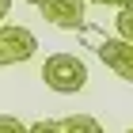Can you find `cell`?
<instances>
[{"label":"cell","instance_id":"1","mask_svg":"<svg viewBox=\"0 0 133 133\" xmlns=\"http://www.w3.org/2000/svg\"><path fill=\"white\" fill-rule=\"evenodd\" d=\"M42 80H46V88L57 95H76L84 91V84H88V65L76 57V53H53V57H46V65H42Z\"/></svg>","mask_w":133,"mask_h":133},{"label":"cell","instance_id":"2","mask_svg":"<svg viewBox=\"0 0 133 133\" xmlns=\"http://www.w3.org/2000/svg\"><path fill=\"white\" fill-rule=\"evenodd\" d=\"M34 50H38V38H34L27 27H19V23H0V69H4V65L31 61Z\"/></svg>","mask_w":133,"mask_h":133},{"label":"cell","instance_id":"3","mask_svg":"<svg viewBox=\"0 0 133 133\" xmlns=\"http://www.w3.org/2000/svg\"><path fill=\"white\" fill-rule=\"evenodd\" d=\"M42 19L61 27V31H84L88 27V0H42L38 4Z\"/></svg>","mask_w":133,"mask_h":133},{"label":"cell","instance_id":"4","mask_svg":"<svg viewBox=\"0 0 133 133\" xmlns=\"http://www.w3.org/2000/svg\"><path fill=\"white\" fill-rule=\"evenodd\" d=\"M95 53H99V61L110 72H118L125 84H133V42H125V38H103L99 46H95Z\"/></svg>","mask_w":133,"mask_h":133},{"label":"cell","instance_id":"5","mask_svg":"<svg viewBox=\"0 0 133 133\" xmlns=\"http://www.w3.org/2000/svg\"><path fill=\"white\" fill-rule=\"evenodd\" d=\"M61 122H65V133H103V125L91 114H65Z\"/></svg>","mask_w":133,"mask_h":133},{"label":"cell","instance_id":"6","mask_svg":"<svg viewBox=\"0 0 133 133\" xmlns=\"http://www.w3.org/2000/svg\"><path fill=\"white\" fill-rule=\"evenodd\" d=\"M114 31H118V38L133 42V4H129V8H118V19H114Z\"/></svg>","mask_w":133,"mask_h":133},{"label":"cell","instance_id":"7","mask_svg":"<svg viewBox=\"0 0 133 133\" xmlns=\"http://www.w3.org/2000/svg\"><path fill=\"white\" fill-rule=\"evenodd\" d=\"M0 133H31V125H23L15 114H0Z\"/></svg>","mask_w":133,"mask_h":133},{"label":"cell","instance_id":"8","mask_svg":"<svg viewBox=\"0 0 133 133\" xmlns=\"http://www.w3.org/2000/svg\"><path fill=\"white\" fill-rule=\"evenodd\" d=\"M31 133H65V122L61 118H42V122L31 125Z\"/></svg>","mask_w":133,"mask_h":133},{"label":"cell","instance_id":"9","mask_svg":"<svg viewBox=\"0 0 133 133\" xmlns=\"http://www.w3.org/2000/svg\"><path fill=\"white\" fill-rule=\"evenodd\" d=\"M88 4H103V8H129L133 0H88Z\"/></svg>","mask_w":133,"mask_h":133},{"label":"cell","instance_id":"10","mask_svg":"<svg viewBox=\"0 0 133 133\" xmlns=\"http://www.w3.org/2000/svg\"><path fill=\"white\" fill-rule=\"evenodd\" d=\"M8 8H11V0H0V19L8 15Z\"/></svg>","mask_w":133,"mask_h":133},{"label":"cell","instance_id":"11","mask_svg":"<svg viewBox=\"0 0 133 133\" xmlns=\"http://www.w3.org/2000/svg\"><path fill=\"white\" fill-rule=\"evenodd\" d=\"M27 4H34V8H38V4H42V0H27Z\"/></svg>","mask_w":133,"mask_h":133},{"label":"cell","instance_id":"12","mask_svg":"<svg viewBox=\"0 0 133 133\" xmlns=\"http://www.w3.org/2000/svg\"><path fill=\"white\" fill-rule=\"evenodd\" d=\"M125 133H133V129H125Z\"/></svg>","mask_w":133,"mask_h":133}]
</instances>
